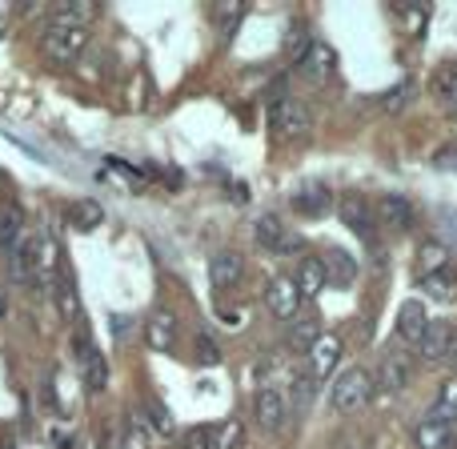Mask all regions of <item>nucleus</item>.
Returning <instances> with one entry per match:
<instances>
[{
  "instance_id": "nucleus-35",
  "label": "nucleus",
  "mask_w": 457,
  "mask_h": 449,
  "mask_svg": "<svg viewBox=\"0 0 457 449\" xmlns=\"http://www.w3.org/2000/svg\"><path fill=\"white\" fill-rule=\"evenodd\" d=\"M149 421H153V426H157V429H161V434H169V429H173V421H169L165 405H157V402H153V405H149Z\"/></svg>"
},
{
  "instance_id": "nucleus-9",
  "label": "nucleus",
  "mask_w": 457,
  "mask_h": 449,
  "mask_svg": "<svg viewBox=\"0 0 457 449\" xmlns=\"http://www.w3.org/2000/svg\"><path fill=\"white\" fill-rule=\"evenodd\" d=\"M253 237H257V245L265 253H277V257H289V253H297L301 249V241L285 229V221H277L273 213H265L257 221V229H253Z\"/></svg>"
},
{
  "instance_id": "nucleus-6",
  "label": "nucleus",
  "mask_w": 457,
  "mask_h": 449,
  "mask_svg": "<svg viewBox=\"0 0 457 449\" xmlns=\"http://www.w3.org/2000/svg\"><path fill=\"white\" fill-rule=\"evenodd\" d=\"M289 410H293V402L273 386H265L253 397V418H257V426L269 429V434H281V429L289 426Z\"/></svg>"
},
{
  "instance_id": "nucleus-3",
  "label": "nucleus",
  "mask_w": 457,
  "mask_h": 449,
  "mask_svg": "<svg viewBox=\"0 0 457 449\" xmlns=\"http://www.w3.org/2000/svg\"><path fill=\"white\" fill-rule=\"evenodd\" d=\"M72 357H77V365H80V378H85L88 394H104V386H109V362H104V353L93 345L85 325H80V333L72 337Z\"/></svg>"
},
{
  "instance_id": "nucleus-29",
  "label": "nucleus",
  "mask_w": 457,
  "mask_h": 449,
  "mask_svg": "<svg viewBox=\"0 0 457 449\" xmlns=\"http://www.w3.org/2000/svg\"><path fill=\"white\" fill-rule=\"evenodd\" d=\"M69 217H72V225H77V229H96L104 221V213H101V205H96V201H77Z\"/></svg>"
},
{
  "instance_id": "nucleus-12",
  "label": "nucleus",
  "mask_w": 457,
  "mask_h": 449,
  "mask_svg": "<svg viewBox=\"0 0 457 449\" xmlns=\"http://www.w3.org/2000/svg\"><path fill=\"white\" fill-rule=\"evenodd\" d=\"M305 357H309V378H313V381L333 378V370H337V362H341V337L321 333V337H317V345L309 349Z\"/></svg>"
},
{
  "instance_id": "nucleus-15",
  "label": "nucleus",
  "mask_w": 457,
  "mask_h": 449,
  "mask_svg": "<svg viewBox=\"0 0 457 449\" xmlns=\"http://www.w3.org/2000/svg\"><path fill=\"white\" fill-rule=\"evenodd\" d=\"M341 221L353 229L361 241H370V237H373V221H378V217H373V205H370V201L357 197V193H349V197L341 201Z\"/></svg>"
},
{
  "instance_id": "nucleus-22",
  "label": "nucleus",
  "mask_w": 457,
  "mask_h": 449,
  "mask_svg": "<svg viewBox=\"0 0 457 449\" xmlns=\"http://www.w3.org/2000/svg\"><path fill=\"white\" fill-rule=\"evenodd\" d=\"M145 337H149L153 349H161V353H169L177 341V321L173 313H165V309H157V313L149 317V325H145Z\"/></svg>"
},
{
  "instance_id": "nucleus-21",
  "label": "nucleus",
  "mask_w": 457,
  "mask_h": 449,
  "mask_svg": "<svg viewBox=\"0 0 457 449\" xmlns=\"http://www.w3.org/2000/svg\"><path fill=\"white\" fill-rule=\"evenodd\" d=\"M329 205H333V197L325 185H305V189L293 193V209H297L301 217H325Z\"/></svg>"
},
{
  "instance_id": "nucleus-17",
  "label": "nucleus",
  "mask_w": 457,
  "mask_h": 449,
  "mask_svg": "<svg viewBox=\"0 0 457 449\" xmlns=\"http://www.w3.org/2000/svg\"><path fill=\"white\" fill-rule=\"evenodd\" d=\"M426 329H429L426 305H421V301H405V305L397 309V337L410 341V345H418V341L426 337Z\"/></svg>"
},
{
  "instance_id": "nucleus-11",
  "label": "nucleus",
  "mask_w": 457,
  "mask_h": 449,
  "mask_svg": "<svg viewBox=\"0 0 457 449\" xmlns=\"http://www.w3.org/2000/svg\"><path fill=\"white\" fill-rule=\"evenodd\" d=\"M301 77L313 80V85H325V80H333V72H337V53H333L329 45H321V40H313L309 45V53L297 61Z\"/></svg>"
},
{
  "instance_id": "nucleus-14",
  "label": "nucleus",
  "mask_w": 457,
  "mask_h": 449,
  "mask_svg": "<svg viewBox=\"0 0 457 449\" xmlns=\"http://www.w3.org/2000/svg\"><path fill=\"white\" fill-rule=\"evenodd\" d=\"M413 442H418V449H457V434L450 421L421 418L418 426H413Z\"/></svg>"
},
{
  "instance_id": "nucleus-1",
  "label": "nucleus",
  "mask_w": 457,
  "mask_h": 449,
  "mask_svg": "<svg viewBox=\"0 0 457 449\" xmlns=\"http://www.w3.org/2000/svg\"><path fill=\"white\" fill-rule=\"evenodd\" d=\"M88 45V29L80 21H69V16H56L45 32V56L53 64H72Z\"/></svg>"
},
{
  "instance_id": "nucleus-37",
  "label": "nucleus",
  "mask_w": 457,
  "mask_h": 449,
  "mask_svg": "<svg viewBox=\"0 0 457 449\" xmlns=\"http://www.w3.org/2000/svg\"><path fill=\"white\" fill-rule=\"evenodd\" d=\"M0 317H8V297H4V289H0Z\"/></svg>"
},
{
  "instance_id": "nucleus-5",
  "label": "nucleus",
  "mask_w": 457,
  "mask_h": 449,
  "mask_svg": "<svg viewBox=\"0 0 457 449\" xmlns=\"http://www.w3.org/2000/svg\"><path fill=\"white\" fill-rule=\"evenodd\" d=\"M269 125H273V137H281V141H297V137L309 133L313 117H309V109L301 101L281 96V101H273V109H269Z\"/></svg>"
},
{
  "instance_id": "nucleus-2",
  "label": "nucleus",
  "mask_w": 457,
  "mask_h": 449,
  "mask_svg": "<svg viewBox=\"0 0 457 449\" xmlns=\"http://www.w3.org/2000/svg\"><path fill=\"white\" fill-rule=\"evenodd\" d=\"M373 397V378L365 370H345L337 381L329 386V405L337 413H357L365 410Z\"/></svg>"
},
{
  "instance_id": "nucleus-34",
  "label": "nucleus",
  "mask_w": 457,
  "mask_h": 449,
  "mask_svg": "<svg viewBox=\"0 0 457 449\" xmlns=\"http://www.w3.org/2000/svg\"><path fill=\"white\" fill-rule=\"evenodd\" d=\"M209 437H213V429H209V426L189 429V434H185V445H181V449H209Z\"/></svg>"
},
{
  "instance_id": "nucleus-16",
  "label": "nucleus",
  "mask_w": 457,
  "mask_h": 449,
  "mask_svg": "<svg viewBox=\"0 0 457 449\" xmlns=\"http://www.w3.org/2000/svg\"><path fill=\"white\" fill-rule=\"evenodd\" d=\"M373 217L386 221L389 229H410L413 225V205L402 197V193H381L378 205H373Z\"/></svg>"
},
{
  "instance_id": "nucleus-32",
  "label": "nucleus",
  "mask_w": 457,
  "mask_h": 449,
  "mask_svg": "<svg viewBox=\"0 0 457 449\" xmlns=\"http://www.w3.org/2000/svg\"><path fill=\"white\" fill-rule=\"evenodd\" d=\"M24 237H21V217L8 213L4 221H0V249H16Z\"/></svg>"
},
{
  "instance_id": "nucleus-8",
  "label": "nucleus",
  "mask_w": 457,
  "mask_h": 449,
  "mask_svg": "<svg viewBox=\"0 0 457 449\" xmlns=\"http://www.w3.org/2000/svg\"><path fill=\"white\" fill-rule=\"evenodd\" d=\"M410 381H413L410 353H402V349H389V353H381V362H378V389H386V394H402Z\"/></svg>"
},
{
  "instance_id": "nucleus-25",
  "label": "nucleus",
  "mask_w": 457,
  "mask_h": 449,
  "mask_svg": "<svg viewBox=\"0 0 457 449\" xmlns=\"http://www.w3.org/2000/svg\"><path fill=\"white\" fill-rule=\"evenodd\" d=\"M421 289L437 301H457V277L445 269V273H426L421 277Z\"/></svg>"
},
{
  "instance_id": "nucleus-26",
  "label": "nucleus",
  "mask_w": 457,
  "mask_h": 449,
  "mask_svg": "<svg viewBox=\"0 0 457 449\" xmlns=\"http://www.w3.org/2000/svg\"><path fill=\"white\" fill-rule=\"evenodd\" d=\"M309 45H313V37H309V29L301 21H293L289 24V32H285V56H289L293 64L301 61V56L309 53Z\"/></svg>"
},
{
  "instance_id": "nucleus-4",
  "label": "nucleus",
  "mask_w": 457,
  "mask_h": 449,
  "mask_svg": "<svg viewBox=\"0 0 457 449\" xmlns=\"http://www.w3.org/2000/svg\"><path fill=\"white\" fill-rule=\"evenodd\" d=\"M45 265L53 269V245H48L45 237H24V241L12 249L16 281H24V285L40 281V277H45Z\"/></svg>"
},
{
  "instance_id": "nucleus-20",
  "label": "nucleus",
  "mask_w": 457,
  "mask_h": 449,
  "mask_svg": "<svg viewBox=\"0 0 457 449\" xmlns=\"http://www.w3.org/2000/svg\"><path fill=\"white\" fill-rule=\"evenodd\" d=\"M321 261H325V277H329V285H337V289H349V285L357 281V261L349 257L345 249H329Z\"/></svg>"
},
{
  "instance_id": "nucleus-19",
  "label": "nucleus",
  "mask_w": 457,
  "mask_h": 449,
  "mask_svg": "<svg viewBox=\"0 0 457 449\" xmlns=\"http://www.w3.org/2000/svg\"><path fill=\"white\" fill-rule=\"evenodd\" d=\"M389 16L397 21V29L405 37H426V24H429V4H389Z\"/></svg>"
},
{
  "instance_id": "nucleus-18",
  "label": "nucleus",
  "mask_w": 457,
  "mask_h": 449,
  "mask_svg": "<svg viewBox=\"0 0 457 449\" xmlns=\"http://www.w3.org/2000/svg\"><path fill=\"white\" fill-rule=\"evenodd\" d=\"M429 93H434V101L442 104V109H450L457 117V61L442 64V69L429 77Z\"/></svg>"
},
{
  "instance_id": "nucleus-31",
  "label": "nucleus",
  "mask_w": 457,
  "mask_h": 449,
  "mask_svg": "<svg viewBox=\"0 0 457 449\" xmlns=\"http://www.w3.org/2000/svg\"><path fill=\"white\" fill-rule=\"evenodd\" d=\"M237 442H241V426H237V421H225V426L213 429L209 449H237Z\"/></svg>"
},
{
  "instance_id": "nucleus-28",
  "label": "nucleus",
  "mask_w": 457,
  "mask_h": 449,
  "mask_svg": "<svg viewBox=\"0 0 457 449\" xmlns=\"http://www.w3.org/2000/svg\"><path fill=\"white\" fill-rule=\"evenodd\" d=\"M434 418L437 421H457V378H450L442 386V394H437V402H434Z\"/></svg>"
},
{
  "instance_id": "nucleus-30",
  "label": "nucleus",
  "mask_w": 457,
  "mask_h": 449,
  "mask_svg": "<svg viewBox=\"0 0 457 449\" xmlns=\"http://www.w3.org/2000/svg\"><path fill=\"white\" fill-rule=\"evenodd\" d=\"M410 96H413V85H410V80H402V85H394L386 96H381V109H386V112H402L405 104H410Z\"/></svg>"
},
{
  "instance_id": "nucleus-27",
  "label": "nucleus",
  "mask_w": 457,
  "mask_h": 449,
  "mask_svg": "<svg viewBox=\"0 0 457 449\" xmlns=\"http://www.w3.org/2000/svg\"><path fill=\"white\" fill-rule=\"evenodd\" d=\"M445 269H450V249L437 245V241L421 245V277L426 273H445Z\"/></svg>"
},
{
  "instance_id": "nucleus-13",
  "label": "nucleus",
  "mask_w": 457,
  "mask_h": 449,
  "mask_svg": "<svg viewBox=\"0 0 457 449\" xmlns=\"http://www.w3.org/2000/svg\"><path fill=\"white\" fill-rule=\"evenodd\" d=\"M241 277H245V261H241V253H233V249H221V253H213V261H209V281H213V289H237L241 285Z\"/></svg>"
},
{
  "instance_id": "nucleus-23",
  "label": "nucleus",
  "mask_w": 457,
  "mask_h": 449,
  "mask_svg": "<svg viewBox=\"0 0 457 449\" xmlns=\"http://www.w3.org/2000/svg\"><path fill=\"white\" fill-rule=\"evenodd\" d=\"M317 337H321V321H317V317H301V321L289 325L285 345H289L293 353H309V349L317 345Z\"/></svg>"
},
{
  "instance_id": "nucleus-36",
  "label": "nucleus",
  "mask_w": 457,
  "mask_h": 449,
  "mask_svg": "<svg viewBox=\"0 0 457 449\" xmlns=\"http://www.w3.org/2000/svg\"><path fill=\"white\" fill-rule=\"evenodd\" d=\"M434 165L437 169H457V149H437L434 153Z\"/></svg>"
},
{
  "instance_id": "nucleus-38",
  "label": "nucleus",
  "mask_w": 457,
  "mask_h": 449,
  "mask_svg": "<svg viewBox=\"0 0 457 449\" xmlns=\"http://www.w3.org/2000/svg\"><path fill=\"white\" fill-rule=\"evenodd\" d=\"M453 365H457V349H453Z\"/></svg>"
},
{
  "instance_id": "nucleus-24",
  "label": "nucleus",
  "mask_w": 457,
  "mask_h": 449,
  "mask_svg": "<svg viewBox=\"0 0 457 449\" xmlns=\"http://www.w3.org/2000/svg\"><path fill=\"white\" fill-rule=\"evenodd\" d=\"M329 285V277H325V261L321 257H305L297 269V289L301 297H317V293Z\"/></svg>"
},
{
  "instance_id": "nucleus-7",
  "label": "nucleus",
  "mask_w": 457,
  "mask_h": 449,
  "mask_svg": "<svg viewBox=\"0 0 457 449\" xmlns=\"http://www.w3.org/2000/svg\"><path fill=\"white\" fill-rule=\"evenodd\" d=\"M265 309L277 317V321H293L301 309V289L293 277H273L265 285Z\"/></svg>"
},
{
  "instance_id": "nucleus-10",
  "label": "nucleus",
  "mask_w": 457,
  "mask_h": 449,
  "mask_svg": "<svg viewBox=\"0 0 457 449\" xmlns=\"http://www.w3.org/2000/svg\"><path fill=\"white\" fill-rule=\"evenodd\" d=\"M413 349H418L421 362H429V365H437V362H445V357H453V349H457L453 325H450V321H429L426 337H421Z\"/></svg>"
},
{
  "instance_id": "nucleus-33",
  "label": "nucleus",
  "mask_w": 457,
  "mask_h": 449,
  "mask_svg": "<svg viewBox=\"0 0 457 449\" xmlns=\"http://www.w3.org/2000/svg\"><path fill=\"white\" fill-rule=\"evenodd\" d=\"M197 362H205V365H217V362H221V349H217L213 337H197Z\"/></svg>"
}]
</instances>
